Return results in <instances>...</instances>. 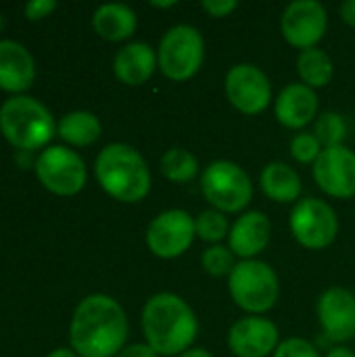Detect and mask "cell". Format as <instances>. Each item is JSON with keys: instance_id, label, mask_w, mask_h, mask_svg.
Masks as SVG:
<instances>
[{"instance_id": "26", "label": "cell", "mask_w": 355, "mask_h": 357, "mask_svg": "<svg viewBox=\"0 0 355 357\" xmlns=\"http://www.w3.org/2000/svg\"><path fill=\"white\" fill-rule=\"evenodd\" d=\"M195 232L201 241L205 243H213L218 245L224 236L230 234L228 230V220L224 218L222 211L218 209H207V211H201L195 220Z\"/></svg>"}, {"instance_id": "10", "label": "cell", "mask_w": 355, "mask_h": 357, "mask_svg": "<svg viewBox=\"0 0 355 357\" xmlns=\"http://www.w3.org/2000/svg\"><path fill=\"white\" fill-rule=\"evenodd\" d=\"M224 84L230 105L243 115H259L272 100V84L268 75L251 63L234 65L226 73Z\"/></svg>"}, {"instance_id": "38", "label": "cell", "mask_w": 355, "mask_h": 357, "mask_svg": "<svg viewBox=\"0 0 355 357\" xmlns=\"http://www.w3.org/2000/svg\"><path fill=\"white\" fill-rule=\"evenodd\" d=\"M2 27H4V19H2V15H0V31H2Z\"/></svg>"}, {"instance_id": "13", "label": "cell", "mask_w": 355, "mask_h": 357, "mask_svg": "<svg viewBox=\"0 0 355 357\" xmlns=\"http://www.w3.org/2000/svg\"><path fill=\"white\" fill-rule=\"evenodd\" d=\"M314 180L322 192L335 199L355 195V153L345 144L322 149L314 163Z\"/></svg>"}, {"instance_id": "20", "label": "cell", "mask_w": 355, "mask_h": 357, "mask_svg": "<svg viewBox=\"0 0 355 357\" xmlns=\"http://www.w3.org/2000/svg\"><path fill=\"white\" fill-rule=\"evenodd\" d=\"M92 25L100 38L109 42H121V40H128L136 31L138 19L130 6L111 2V4H103L96 8L92 17Z\"/></svg>"}, {"instance_id": "36", "label": "cell", "mask_w": 355, "mask_h": 357, "mask_svg": "<svg viewBox=\"0 0 355 357\" xmlns=\"http://www.w3.org/2000/svg\"><path fill=\"white\" fill-rule=\"evenodd\" d=\"M46 357H77V354H75L73 349H65V347H61V349L50 351Z\"/></svg>"}, {"instance_id": "28", "label": "cell", "mask_w": 355, "mask_h": 357, "mask_svg": "<svg viewBox=\"0 0 355 357\" xmlns=\"http://www.w3.org/2000/svg\"><path fill=\"white\" fill-rule=\"evenodd\" d=\"M291 155L297 163H316V159L322 153V144L314 134H297L291 140Z\"/></svg>"}, {"instance_id": "24", "label": "cell", "mask_w": 355, "mask_h": 357, "mask_svg": "<svg viewBox=\"0 0 355 357\" xmlns=\"http://www.w3.org/2000/svg\"><path fill=\"white\" fill-rule=\"evenodd\" d=\"M161 174L176 184H186L199 174V161L197 157L186 149H169L161 157Z\"/></svg>"}, {"instance_id": "29", "label": "cell", "mask_w": 355, "mask_h": 357, "mask_svg": "<svg viewBox=\"0 0 355 357\" xmlns=\"http://www.w3.org/2000/svg\"><path fill=\"white\" fill-rule=\"evenodd\" d=\"M274 357H320L318 349L305 341V339H287L282 341L276 351H274Z\"/></svg>"}, {"instance_id": "6", "label": "cell", "mask_w": 355, "mask_h": 357, "mask_svg": "<svg viewBox=\"0 0 355 357\" xmlns=\"http://www.w3.org/2000/svg\"><path fill=\"white\" fill-rule=\"evenodd\" d=\"M205 61V42L197 27L174 25L165 31L157 48V65L161 73L174 82H186L201 69Z\"/></svg>"}, {"instance_id": "11", "label": "cell", "mask_w": 355, "mask_h": 357, "mask_svg": "<svg viewBox=\"0 0 355 357\" xmlns=\"http://www.w3.org/2000/svg\"><path fill=\"white\" fill-rule=\"evenodd\" d=\"M195 236V220L184 209H167L146 228V245L161 259L180 257L192 245Z\"/></svg>"}, {"instance_id": "37", "label": "cell", "mask_w": 355, "mask_h": 357, "mask_svg": "<svg viewBox=\"0 0 355 357\" xmlns=\"http://www.w3.org/2000/svg\"><path fill=\"white\" fill-rule=\"evenodd\" d=\"M149 4L155 6V8H172V6H176L178 2H176V0H151Z\"/></svg>"}, {"instance_id": "1", "label": "cell", "mask_w": 355, "mask_h": 357, "mask_svg": "<svg viewBox=\"0 0 355 357\" xmlns=\"http://www.w3.org/2000/svg\"><path fill=\"white\" fill-rule=\"evenodd\" d=\"M128 339L123 307L109 295H90L73 312L69 326L71 349L80 357L117 356Z\"/></svg>"}, {"instance_id": "19", "label": "cell", "mask_w": 355, "mask_h": 357, "mask_svg": "<svg viewBox=\"0 0 355 357\" xmlns=\"http://www.w3.org/2000/svg\"><path fill=\"white\" fill-rule=\"evenodd\" d=\"M157 52L146 42L126 44L113 61L115 77L126 86H140L151 79L157 69Z\"/></svg>"}, {"instance_id": "2", "label": "cell", "mask_w": 355, "mask_h": 357, "mask_svg": "<svg viewBox=\"0 0 355 357\" xmlns=\"http://www.w3.org/2000/svg\"><path fill=\"white\" fill-rule=\"evenodd\" d=\"M142 333L157 356H182L197 339L199 322L190 305L174 295H153L142 307Z\"/></svg>"}, {"instance_id": "14", "label": "cell", "mask_w": 355, "mask_h": 357, "mask_svg": "<svg viewBox=\"0 0 355 357\" xmlns=\"http://www.w3.org/2000/svg\"><path fill=\"white\" fill-rule=\"evenodd\" d=\"M278 345L276 324L262 316L241 318L228 333V347L236 357H268Z\"/></svg>"}, {"instance_id": "34", "label": "cell", "mask_w": 355, "mask_h": 357, "mask_svg": "<svg viewBox=\"0 0 355 357\" xmlns=\"http://www.w3.org/2000/svg\"><path fill=\"white\" fill-rule=\"evenodd\" d=\"M178 357H213L207 349H203V347H197V349H188V351H184L182 356Z\"/></svg>"}, {"instance_id": "31", "label": "cell", "mask_w": 355, "mask_h": 357, "mask_svg": "<svg viewBox=\"0 0 355 357\" xmlns=\"http://www.w3.org/2000/svg\"><path fill=\"white\" fill-rule=\"evenodd\" d=\"M201 6H203V10H205L209 17H226V15H230L239 4H236V0H203Z\"/></svg>"}, {"instance_id": "22", "label": "cell", "mask_w": 355, "mask_h": 357, "mask_svg": "<svg viewBox=\"0 0 355 357\" xmlns=\"http://www.w3.org/2000/svg\"><path fill=\"white\" fill-rule=\"evenodd\" d=\"M56 134L73 146H88L98 140L100 121L90 111H71L65 117H61Z\"/></svg>"}, {"instance_id": "16", "label": "cell", "mask_w": 355, "mask_h": 357, "mask_svg": "<svg viewBox=\"0 0 355 357\" xmlns=\"http://www.w3.org/2000/svg\"><path fill=\"white\" fill-rule=\"evenodd\" d=\"M272 224L262 211L243 213L230 228L228 247L234 255L243 259H255L270 245Z\"/></svg>"}, {"instance_id": "12", "label": "cell", "mask_w": 355, "mask_h": 357, "mask_svg": "<svg viewBox=\"0 0 355 357\" xmlns=\"http://www.w3.org/2000/svg\"><path fill=\"white\" fill-rule=\"evenodd\" d=\"M326 25H328L326 8L316 0L291 2L285 8L280 21L285 40L299 50L316 48V44L326 33Z\"/></svg>"}, {"instance_id": "33", "label": "cell", "mask_w": 355, "mask_h": 357, "mask_svg": "<svg viewBox=\"0 0 355 357\" xmlns=\"http://www.w3.org/2000/svg\"><path fill=\"white\" fill-rule=\"evenodd\" d=\"M341 19L347 23V25H352L355 27V0H345L343 4H341Z\"/></svg>"}, {"instance_id": "18", "label": "cell", "mask_w": 355, "mask_h": 357, "mask_svg": "<svg viewBox=\"0 0 355 357\" xmlns=\"http://www.w3.org/2000/svg\"><path fill=\"white\" fill-rule=\"evenodd\" d=\"M276 119L291 130L308 126L318 115V96L305 84H289L274 102Z\"/></svg>"}, {"instance_id": "35", "label": "cell", "mask_w": 355, "mask_h": 357, "mask_svg": "<svg viewBox=\"0 0 355 357\" xmlns=\"http://www.w3.org/2000/svg\"><path fill=\"white\" fill-rule=\"evenodd\" d=\"M326 357H355V354L352 349H347V347H335L333 351H328Z\"/></svg>"}, {"instance_id": "21", "label": "cell", "mask_w": 355, "mask_h": 357, "mask_svg": "<svg viewBox=\"0 0 355 357\" xmlns=\"http://www.w3.org/2000/svg\"><path fill=\"white\" fill-rule=\"evenodd\" d=\"M264 195L274 203H295L301 197L299 174L282 161L268 163L259 176Z\"/></svg>"}, {"instance_id": "27", "label": "cell", "mask_w": 355, "mask_h": 357, "mask_svg": "<svg viewBox=\"0 0 355 357\" xmlns=\"http://www.w3.org/2000/svg\"><path fill=\"white\" fill-rule=\"evenodd\" d=\"M203 270L211 276H230L232 270L236 268L234 261V253L230 251V247H222V245H211L203 257H201Z\"/></svg>"}, {"instance_id": "3", "label": "cell", "mask_w": 355, "mask_h": 357, "mask_svg": "<svg viewBox=\"0 0 355 357\" xmlns=\"http://www.w3.org/2000/svg\"><path fill=\"white\" fill-rule=\"evenodd\" d=\"M94 172L103 190L121 203H138L151 190L146 161L134 146L123 142L107 144L96 157Z\"/></svg>"}, {"instance_id": "4", "label": "cell", "mask_w": 355, "mask_h": 357, "mask_svg": "<svg viewBox=\"0 0 355 357\" xmlns=\"http://www.w3.org/2000/svg\"><path fill=\"white\" fill-rule=\"evenodd\" d=\"M0 132L19 151L31 153L50 142L56 132L52 113L31 96H13L0 107Z\"/></svg>"}, {"instance_id": "7", "label": "cell", "mask_w": 355, "mask_h": 357, "mask_svg": "<svg viewBox=\"0 0 355 357\" xmlns=\"http://www.w3.org/2000/svg\"><path fill=\"white\" fill-rule=\"evenodd\" d=\"M201 190L207 203L222 213L243 211L251 197L253 184L249 174L234 161H213L201 176Z\"/></svg>"}, {"instance_id": "30", "label": "cell", "mask_w": 355, "mask_h": 357, "mask_svg": "<svg viewBox=\"0 0 355 357\" xmlns=\"http://www.w3.org/2000/svg\"><path fill=\"white\" fill-rule=\"evenodd\" d=\"M54 8H56V2L54 0H31V2L25 4V10L23 13H25V17L29 21H40V19L48 17Z\"/></svg>"}, {"instance_id": "9", "label": "cell", "mask_w": 355, "mask_h": 357, "mask_svg": "<svg viewBox=\"0 0 355 357\" xmlns=\"http://www.w3.org/2000/svg\"><path fill=\"white\" fill-rule=\"evenodd\" d=\"M289 226L295 241L312 251L331 247L339 234V218L335 209L314 197L295 203Z\"/></svg>"}, {"instance_id": "5", "label": "cell", "mask_w": 355, "mask_h": 357, "mask_svg": "<svg viewBox=\"0 0 355 357\" xmlns=\"http://www.w3.org/2000/svg\"><path fill=\"white\" fill-rule=\"evenodd\" d=\"M232 301L251 316L270 312L278 299L280 287L276 272L259 259H243L228 276Z\"/></svg>"}, {"instance_id": "8", "label": "cell", "mask_w": 355, "mask_h": 357, "mask_svg": "<svg viewBox=\"0 0 355 357\" xmlns=\"http://www.w3.org/2000/svg\"><path fill=\"white\" fill-rule=\"evenodd\" d=\"M36 176L40 184L59 195V197H71L77 195L86 184V163L84 159L67 149V146H48L36 157Z\"/></svg>"}, {"instance_id": "17", "label": "cell", "mask_w": 355, "mask_h": 357, "mask_svg": "<svg viewBox=\"0 0 355 357\" xmlns=\"http://www.w3.org/2000/svg\"><path fill=\"white\" fill-rule=\"evenodd\" d=\"M33 77L36 65L29 50L15 40H0V88L21 96Z\"/></svg>"}, {"instance_id": "15", "label": "cell", "mask_w": 355, "mask_h": 357, "mask_svg": "<svg viewBox=\"0 0 355 357\" xmlns=\"http://www.w3.org/2000/svg\"><path fill=\"white\" fill-rule=\"evenodd\" d=\"M318 320L335 343L355 339V295L347 289L333 287L318 299Z\"/></svg>"}, {"instance_id": "32", "label": "cell", "mask_w": 355, "mask_h": 357, "mask_svg": "<svg viewBox=\"0 0 355 357\" xmlns=\"http://www.w3.org/2000/svg\"><path fill=\"white\" fill-rule=\"evenodd\" d=\"M117 357H159L146 343H136V345H130V347H123Z\"/></svg>"}, {"instance_id": "25", "label": "cell", "mask_w": 355, "mask_h": 357, "mask_svg": "<svg viewBox=\"0 0 355 357\" xmlns=\"http://www.w3.org/2000/svg\"><path fill=\"white\" fill-rule=\"evenodd\" d=\"M314 136L318 138V142L322 144V149L328 146H339L343 144L345 136H347V123L339 113L326 111L316 119V128H314Z\"/></svg>"}, {"instance_id": "23", "label": "cell", "mask_w": 355, "mask_h": 357, "mask_svg": "<svg viewBox=\"0 0 355 357\" xmlns=\"http://www.w3.org/2000/svg\"><path fill=\"white\" fill-rule=\"evenodd\" d=\"M297 73L301 77V84L310 86L312 90L314 88H324L333 79L335 65H333V59L324 50H320L316 46V48H308V50L299 52V56H297Z\"/></svg>"}]
</instances>
